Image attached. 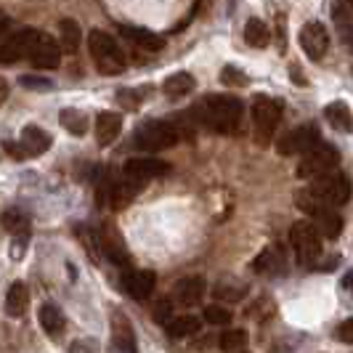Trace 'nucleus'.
Masks as SVG:
<instances>
[{
	"label": "nucleus",
	"instance_id": "nucleus-47",
	"mask_svg": "<svg viewBox=\"0 0 353 353\" xmlns=\"http://www.w3.org/2000/svg\"><path fill=\"white\" fill-rule=\"evenodd\" d=\"M343 6H348V8H353V0H340Z\"/></svg>",
	"mask_w": 353,
	"mask_h": 353
},
{
	"label": "nucleus",
	"instance_id": "nucleus-19",
	"mask_svg": "<svg viewBox=\"0 0 353 353\" xmlns=\"http://www.w3.org/2000/svg\"><path fill=\"white\" fill-rule=\"evenodd\" d=\"M324 117L340 133H353V112L345 101H332L324 106Z\"/></svg>",
	"mask_w": 353,
	"mask_h": 353
},
{
	"label": "nucleus",
	"instance_id": "nucleus-43",
	"mask_svg": "<svg viewBox=\"0 0 353 353\" xmlns=\"http://www.w3.org/2000/svg\"><path fill=\"white\" fill-rule=\"evenodd\" d=\"M290 77H292V80H295V85H305V77H303V72H301V67H298V64H292V67H290Z\"/></svg>",
	"mask_w": 353,
	"mask_h": 353
},
{
	"label": "nucleus",
	"instance_id": "nucleus-39",
	"mask_svg": "<svg viewBox=\"0 0 353 353\" xmlns=\"http://www.w3.org/2000/svg\"><path fill=\"white\" fill-rule=\"evenodd\" d=\"M6 152H8V157H14V159H27L30 154L24 152V146L19 141H8L6 143Z\"/></svg>",
	"mask_w": 353,
	"mask_h": 353
},
{
	"label": "nucleus",
	"instance_id": "nucleus-25",
	"mask_svg": "<svg viewBox=\"0 0 353 353\" xmlns=\"http://www.w3.org/2000/svg\"><path fill=\"white\" fill-rule=\"evenodd\" d=\"M37 316H40V327H43L51 337H59L61 332H64V324H67V321H64V314H61L56 305L46 303V305L40 308Z\"/></svg>",
	"mask_w": 353,
	"mask_h": 353
},
{
	"label": "nucleus",
	"instance_id": "nucleus-8",
	"mask_svg": "<svg viewBox=\"0 0 353 353\" xmlns=\"http://www.w3.org/2000/svg\"><path fill=\"white\" fill-rule=\"evenodd\" d=\"M252 120H255V133L261 141H268L271 133L276 130V125L282 123V104L279 99H268L258 96L252 104Z\"/></svg>",
	"mask_w": 353,
	"mask_h": 353
},
{
	"label": "nucleus",
	"instance_id": "nucleus-41",
	"mask_svg": "<svg viewBox=\"0 0 353 353\" xmlns=\"http://www.w3.org/2000/svg\"><path fill=\"white\" fill-rule=\"evenodd\" d=\"M154 319H157V321H168V319H170V303L168 301L157 303V305H154Z\"/></svg>",
	"mask_w": 353,
	"mask_h": 353
},
{
	"label": "nucleus",
	"instance_id": "nucleus-6",
	"mask_svg": "<svg viewBox=\"0 0 353 353\" xmlns=\"http://www.w3.org/2000/svg\"><path fill=\"white\" fill-rule=\"evenodd\" d=\"M337 159H340V154H337V149L332 146V143L319 141L316 146H311V149L303 154L301 165H298V176H301V178L324 176V173L335 170Z\"/></svg>",
	"mask_w": 353,
	"mask_h": 353
},
{
	"label": "nucleus",
	"instance_id": "nucleus-40",
	"mask_svg": "<svg viewBox=\"0 0 353 353\" xmlns=\"http://www.w3.org/2000/svg\"><path fill=\"white\" fill-rule=\"evenodd\" d=\"M70 353H96V343L93 340H77V343H72Z\"/></svg>",
	"mask_w": 353,
	"mask_h": 353
},
{
	"label": "nucleus",
	"instance_id": "nucleus-24",
	"mask_svg": "<svg viewBox=\"0 0 353 353\" xmlns=\"http://www.w3.org/2000/svg\"><path fill=\"white\" fill-rule=\"evenodd\" d=\"M199 327H202V321L192 314H181V316L170 319L168 321V335L173 337V340H181V337H192L199 332Z\"/></svg>",
	"mask_w": 353,
	"mask_h": 353
},
{
	"label": "nucleus",
	"instance_id": "nucleus-13",
	"mask_svg": "<svg viewBox=\"0 0 353 353\" xmlns=\"http://www.w3.org/2000/svg\"><path fill=\"white\" fill-rule=\"evenodd\" d=\"M37 30H19L17 35L0 43V64H17L30 56V46L35 40Z\"/></svg>",
	"mask_w": 353,
	"mask_h": 353
},
{
	"label": "nucleus",
	"instance_id": "nucleus-44",
	"mask_svg": "<svg viewBox=\"0 0 353 353\" xmlns=\"http://www.w3.org/2000/svg\"><path fill=\"white\" fill-rule=\"evenodd\" d=\"M6 99H8V83L0 77V106L6 104Z\"/></svg>",
	"mask_w": 353,
	"mask_h": 353
},
{
	"label": "nucleus",
	"instance_id": "nucleus-1",
	"mask_svg": "<svg viewBox=\"0 0 353 353\" xmlns=\"http://www.w3.org/2000/svg\"><path fill=\"white\" fill-rule=\"evenodd\" d=\"M242 114H245V106L234 96H208L194 106L196 123L215 133H236Z\"/></svg>",
	"mask_w": 353,
	"mask_h": 353
},
{
	"label": "nucleus",
	"instance_id": "nucleus-45",
	"mask_svg": "<svg viewBox=\"0 0 353 353\" xmlns=\"http://www.w3.org/2000/svg\"><path fill=\"white\" fill-rule=\"evenodd\" d=\"M343 287H345L348 292H353V271H348V274L343 276Z\"/></svg>",
	"mask_w": 353,
	"mask_h": 353
},
{
	"label": "nucleus",
	"instance_id": "nucleus-34",
	"mask_svg": "<svg viewBox=\"0 0 353 353\" xmlns=\"http://www.w3.org/2000/svg\"><path fill=\"white\" fill-rule=\"evenodd\" d=\"M271 314H274V303L268 301V298H261V301H255L248 308V319H255V321H263Z\"/></svg>",
	"mask_w": 353,
	"mask_h": 353
},
{
	"label": "nucleus",
	"instance_id": "nucleus-16",
	"mask_svg": "<svg viewBox=\"0 0 353 353\" xmlns=\"http://www.w3.org/2000/svg\"><path fill=\"white\" fill-rule=\"evenodd\" d=\"M120 130H123V114H117V112H99V117H96V141L101 143V146H109V143L117 141Z\"/></svg>",
	"mask_w": 353,
	"mask_h": 353
},
{
	"label": "nucleus",
	"instance_id": "nucleus-4",
	"mask_svg": "<svg viewBox=\"0 0 353 353\" xmlns=\"http://www.w3.org/2000/svg\"><path fill=\"white\" fill-rule=\"evenodd\" d=\"M298 205L303 208V212H308L316 223V231L327 239H337L340 231H343V218L337 215L327 202H321L319 196L314 194H301L298 196Z\"/></svg>",
	"mask_w": 353,
	"mask_h": 353
},
{
	"label": "nucleus",
	"instance_id": "nucleus-18",
	"mask_svg": "<svg viewBox=\"0 0 353 353\" xmlns=\"http://www.w3.org/2000/svg\"><path fill=\"white\" fill-rule=\"evenodd\" d=\"M202 295H205V282L199 279V276H186V279H181V282L173 287V298H176L181 305H196V303L202 301Z\"/></svg>",
	"mask_w": 353,
	"mask_h": 353
},
{
	"label": "nucleus",
	"instance_id": "nucleus-33",
	"mask_svg": "<svg viewBox=\"0 0 353 353\" xmlns=\"http://www.w3.org/2000/svg\"><path fill=\"white\" fill-rule=\"evenodd\" d=\"M221 83L223 85H231V88H245L248 85V74L236 67H223L221 70Z\"/></svg>",
	"mask_w": 353,
	"mask_h": 353
},
{
	"label": "nucleus",
	"instance_id": "nucleus-20",
	"mask_svg": "<svg viewBox=\"0 0 353 353\" xmlns=\"http://www.w3.org/2000/svg\"><path fill=\"white\" fill-rule=\"evenodd\" d=\"M30 308V292L24 282H14L8 287V295H6V314L11 319H21Z\"/></svg>",
	"mask_w": 353,
	"mask_h": 353
},
{
	"label": "nucleus",
	"instance_id": "nucleus-38",
	"mask_svg": "<svg viewBox=\"0 0 353 353\" xmlns=\"http://www.w3.org/2000/svg\"><path fill=\"white\" fill-rule=\"evenodd\" d=\"M337 340H343V343H353V319H345V321L337 327Z\"/></svg>",
	"mask_w": 353,
	"mask_h": 353
},
{
	"label": "nucleus",
	"instance_id": "nucleus-36",
	"mask_svg": "<svg viewBox=\"0 0 353 353\" xmlns=\"http://www.w3.org/2000/svg\"><path fill=\"white\" fill-rule=\"evenodd\" d=\"M21 85H24V88H32V90H48L51 88V83H48V80H43V77H32V74H24V77H21Z\"/></svg>",
	"mask_w": 353,
	"mask_h": 353
},
{
	"label": "nucleus",
	"instance_id": "nucleus-28",
	"mask_svg": "<svg viewBox=\"0 0 353 353\" xmlns=\"http://www.w3.org/2000/svg\"><path fill=\"white\" fill-rule=\"evenodd\" d=\"M268 40H271V32H268V27H265L263 21L261 19H248V24H245V43L252 46V48H265Z\"/></svg>",
	"mask_w": 353,
	"mask_h": 353
},
{
	"label": "nucleus",
	"instance_id": "nucleus-15",
	"mask_svg": "<svg viewBox=\"0 0 353 353\" xmlns=\"http://www.w3.org/2000/svg\"><path fill=\"white\" fill-rule=\"evenodd\" d=\"M154 274L152 271H128L123 276V287L125 292L130 295V298H136V301H143V298H149L152 295V290H154Z\"/></svg>",
	"mask_w": 353,
	"mask_h": 353
},
{
	"label": "nucleus",
	"instance_id": "nucleus-23",
	"mask_svg": "<svg viewBox=\"0 0 353 353\" xmlns=\"http://www.w3.org/2000/svg\"><path fill=\"white\" fill-rule=\"evenodd\" d=\"M0 223L14 236H30V215L24 210H19V208H8L0 215Z\"/></svg>",
	"mask_w": 353,
	"mask_h": 353
},
{
	"label": "nucleus",
	"instance_id": "nucleus-29",
	"mask_svg": "<svg viewBox=\"0 0 353 353\" xmlns=\"http://www.w3.org/2000/svg\"><path fill=\"white\" fill-rule=\"evenodd\" d=\"M252 268H255L258 274H271V271H282V268H284L282 250H279V248H265L263 252L258 255V261L252 263Z\"/></svg>",
	"mask_w": 353,
	"mask_h": 353
},
{
	"label": "nucleus",
	"instance_id": "nucleus-11",
	"mask_svg": "<svg viewBox=\"0 0 353 353\" xmlns=\"http://www.w3.org/2000/svg\"><path fill=\"white\" fill-rule=\"evenodd\" d=\"M99 245H101L104 255L114 265H128V263H130V255H128V248H125L123 234L117 231V226H114L112 221H109V223H104V226H101V231H99Z\"/></svg>",
	"mask_w": 353,
	"mask_h": 353
},
{
	"label": "nucleus",
	"instance_id": "nucleus-37",
	"mask_svg": "<svg viewBox=\"0 0 353 353\" xmlns=\"http://www.w3.org/2000/svg\"><path fill=\"white\" fill-rule=\"evenodd\" d=\"M117 99L120 104H125V109H139V93L133 90H117Z\"/></svg>",
	"mask_w": 353,
	"mask_h": 353
},
{
	"label": "nucleus",
	"instance_id": "nucleus-2",
	"mask_svg": "<svg viewBox=\"0 0 353 353\" xmlns=\"http://www.w3.org/2000/svg\"><path fill=\"white\" fill-rule=\"evenodd\" d=\"M88 48L101 74H120L125 70V53L112 35L93 30L88 35Z\"/></svg>",
	"mask_w": 353,
	"mask_h": 353
},
{
	"label": "nucleus",
	"instance_id": "nucleus-30",
	"mask_svg": "<svg viewBox=\"0 0 353 353\" xmlns=\"http://www.w3.org/2000/svg\"><path fill=\"white\" fill-rule=\"evenodd\" d=\"M59 120H61V125L70 130L72 136H83V133L88 130V117H85L80 109H64Z\"/></svg>",
	"mask_w": 353,
	"mask_h": 353
},
{
	"label": "nucleus",
	"instance_id": "nucleus-21",
	"mask_svg": "<svg viewBox=\"0 0 353 353\" xmlns=\"http://www.w3.org/2000/svg\"><path fill=\"white\" fill-rule=\"evenodd\" d=\"M123 37H128L130 43H136L143 51H162L165 48V37L154 35L149 30H141V27H120Z\"/></svg>",
	"mask_w": 353,
	"mask_h": 353
},
{
	"label": "nucleus",
	"instance_id": "nucleus-31",
	"mask_svg": "<svg viewBox=\"0 0 353 353\" xmlns=\"http://www.w3.org/2000/svg\"><path fill=\"white\" fill-rule=\"evenodd\" d=\"M245 284L239 282H218L215 284V290H212V295L218 298V301H229V303H236L245 298Z\"/></svg>",
	"mask_w": 353,
	"mask_h": 353
},
{
	"label": "nucleus",
	"instance_id": "nucleus-9",
	"mask_svg": "<svg viewBox=\"0 0 353 353\" xmlns=\"http://www.w3.org/2000/svg\"><path fill=\"white\" fill-rule=\"evenodd\" d=\"M316 143H319L316 128L314 125H301V128L284 133L282 139H279V143H276V149H279V154H284V157H292V154H305Z\"/></svg>",
	"mask_w": 353,
	"mask_h": 353
},
{
	"label": "nucleus",
	"instance_id": "nucleus-46",
	"mask_svg": "<svg viewBox=\"0 0 353 353\" xmlns=\"http://www.w3.org/2000/svg\"><path fill=\"white\" fill-rule=\"evenodd\" d=\"M6 27H8V19H3V17H0V32H3Z\"/></svg>",
	"mask_w": 353,
	"mask_h": 353
},
{
	"label": "nucleus",
	"instance_id": "nucleus-42",
	"mask_svg": "<svg viewBox=\"0 0 353 353\" xmlns=\"http://www.w3.org/2000/svg\"><path fill=\"white\" fill-rule=\"evenodd\" d=\"M24 239H27V236H19L17 242H14V248H11V258H14V261H19V258L24 255Z\"/></svg>",
	"mask_w": 353,
	"mask_h": 353
},
{
	"label": "nucleus",
	"instance_id": "nucleus-14",
	"mask_svg": "<svg viewBox=\"0 0 353 353\" xmlns=\"http://www.w3.org/2000/svg\"><path fill=\"white\" fill-rule=\"evenodd\" d=\"M112 343L117 345V351L139 353L133 324H130V319L123 316V314H112Z\"/></svg>",
	"mask_w": 353,
	"mask_h": 353
},
{
	"label": "nucleus",
	"instance_id": "nucleus-26",
	"mask_svg": "<svg viewBox=\"0 0 353 353\" xmlns=\"http://www.w3.org/2000/svg\"><path fill=\"white\" fill-rule=\"evenodd\" d=\"M59 43L67 53H74L80 48V24L74 19H61L59 21Z\"/></svg>",
	"mask_w": 353,
	"mask_h": 353
},
{
	"label": "nucleus",
	"instance_id": "nucleus-5",
	"mask_svg": "<svg viewBox=\"0 0 353 353\" xmlns=\"http://www.w3.org/2000/svg\"><path fill=\"white\" fill-rule=\"evenodd\" d=\"M133 141L143 152H159V149H170L178 143V130L165 120H149L136 128Z\"/></svg>",
	"mask_w": 353,
	"mask_h": 353
},
{
	"label": "nucleus",
	"instance_id": "nucleus-7",
	"mask_svg": "<svg viewBox=\"0 0 353 353\" xmlns=\"http://www.w3.org/2000/svg\"><path fill=\"white\" fill-rule=\"evenodd\" d=\"M290 245H292V252H295L298 263L308 265L321 252V234L316 231L314 223L298 221L290 229Z\"/></svg>",
	"mask_w": 353,
	"mask_h": 353
},
{
	"label": "nucleus",
	"instance_id": "nucleus-27",
	"mask_svg": "<svg viewBox=\"0 0 353 353\" xmlns=\"http://www.w3.org/2000/svg\"><path fill=\"white\" fill-rule=\"evenodd\" d=\"M194 77L189 74V72H176V74H170L165 83H162V90L168 93V96H186V93H192L194 90Z\"/></svg>",
	"mask_w": 353,
	"mask_h": 353
},
{
	"label": "nucleus",
	"instance_id": "nucleus-10",
	"mask_svg": "<svg viewBox=\"0 0 353 353\" xmlns=\"http://www.w3.org/2000/svg\"><path fill=\"white\" fill-rule=\"evenodd\" d=\"M27 59L35 64L37 70H56V67L61 64L59 43H56L51 35H46V32L37 30V35H35V40H32V46H30V56H27Z\"/></svg>",
	"mask_w": 353,
	"mask_h": 353
},
{
	"label": "nucleus",
	"instance_id": "nucleus-17",
	"mask_svg": "<svg viewBox=\"0 0 353 353\" xmlns=\"http://www.w3.org/2000/svg\"><path fill=\"white\" fill-rule=\"evenodd\" d=\"M19 143L24 146V152L30 154V157H37V154H46L48 149H51V136L43 130V128H37V125H27L24 130H21V139Z\"/></svg>",
	"mask_w": 353,
	"mask_h": 353
},
{
	"label": "nucleus",
	"instance_id": "nucleus-22",
	"mask_svg": "<svg viewBox=\"0 0 353 353\" xmlns=\"http://www.w3.org/2000/svg\"><path fill=\"white\" fill-rule=\"evenodd\" d=\"M332 19H335V30L340 40H343V46L353 51V14L348 6H343V3H337L335 8H332Z\"/></svg>",
	"mask_w": 353,
	"mask_h": 353
},
{
	"label": "nucleus",
	"instance_id": "nucleus-12",
	"mask_svg": "<svg viewBox=\"0 0 353 353\" xmlns=\"http://www.w3.org/2000/svg\"><path fill=\"white\" fill-rule=\"evenodd\" d=\"M301 48L305 51V56L314 59V61L324 59V53L330 48V35H327V30H324L321 21H308V24H303Z\"/></svg>",
	"mask_w": 353,
	"mask_h": 353
},
{
	"label": "nucleus",
	"instance_id": "nucleus-32",
	"mask_svg": "<svg viewBox=\"0 0 353 353\" xmlns=\"http://www.w3.org/2000/svg\"><path fill=\"white\" fill-rule=\"evenodd\" d=\"M245 345H248L245 330H229V332L221 335V351L223 353H242Z\"/></svg>",
	"mask_w": 353,
	"mask_h": 353
},
{
	"label": "nucleus",
	"instance_id": "nucleus-35",
	"mask_svg": "<svg viewBox=\"0 0 353 353\" xmlns=\"http://www.w3.org/2000/svg\"><path fill=\"white\" fill-rule=\"evenodd\" d=\"M205 321H208V324H229L231 311L223 308V305H208V308H205Z\"/></svg>",
	"mask_w": 353,
	"mask_h": 353
},
{
	"label": "nucleus",
	"instance_id": "nucleus-3",
	"mask_svg": "<svg viewBox=\"0 0 353 353\" xmlns=\"http://www.w3.org/2000/svg\"><path fill=\"white\" fill-rule=\"evenodd\" d=\"M311 194L319 196L321 202H327L330 208L345 205L351 199V178L335 168V170H330L324 176L311 178Z\"/></svg>",
	"mask_w": 353,
	"mask_h": 353
}]
</instances>
